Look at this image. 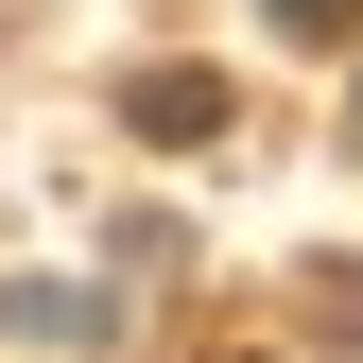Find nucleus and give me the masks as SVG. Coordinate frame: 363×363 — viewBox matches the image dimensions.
I'll return each mask as SVG.
<instances>
[{
    "label": "nucleus",
    "instance_id": "f257e3e1",
    "mask_svg": "<svg viewBox=\"0 0 363 363\" xmlns=\"http://www.w3.org/2000/svg\"><path fill=\"white\" fill-rule=\"evenodd\" d=\"M277 18H294V35H346V18H363V0H277Z\"/></svg>",
    "mask_w": 363,
    "mask_h": 363
}]
</instances>
